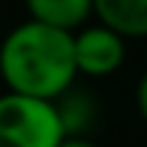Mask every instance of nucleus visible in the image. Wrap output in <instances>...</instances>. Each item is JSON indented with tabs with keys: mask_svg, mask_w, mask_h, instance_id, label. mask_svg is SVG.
<instances>
[{
	"mask_svg": "<svg viewBox=\"0 0 147 147\" xmlns=\"http://www.w3.org/2000/svg\"><path fill=\"white\" fill-rule=\"evenodd\" d=\"M0 69L6 90L58 101L81 75L75 58V32L29 18L6 35Z\"/></svg>",
	"mask_w": 147,
	"mask_h": 147,
	"instance_id": "obj_1",
	"label": "nucleus"
},
{
	"mask_svg": "<svg viewBox=\"0 0 147 147\" xmlns=\"http://www.w3.org/2000/svg\"><path fill=\"white\" fill-rule=\"evenodd\" d=\"M66 136L58 101L12 90L0 98V147H61Z\"/></svg>",
	"mask_w": 147,
	"mask_h": 147,
	"instance_id": "obj_2",
	"label": "nucleus"
},
{
	"mask_svg": "<svg viewBox=\"0 0 147 147\" xmlns=\"http://www.w3.org/2000/svg\"><path fill=\"white\" fill-rule=\"evenodd\" d=\"M124 35L107 23H95L87 26L75 35V58H78V72L90 78H104L124 63L127 46H124Z\"/></svg>",
	"mask_w": 147,
	"mask_h": 147,
	"instance_id": "obj_3",
	"label": "nucleus"
},
{
	"mask_svg": "<svg viewBox=\"0 0 147 147\" xmlns=\"http://www.w3.org/2000/svg\"><path fill=\"white\" fill-rule=\"evenodd\" d=\"M95 18L124 38H147V0H95Z\"/></svg>",
	"mask_w": 147,
	"mask_h": 147,
	"instance_id": "obj_4",
	"label": "nucleus"
},
{
	"mask_svg": "<svg viewBox=\"0 0 147 147\" xmlns=\"http://www.w3.org/2000/svg\"><path fill=\"white\" fill-rule=\"evenodd\" d=\"M26 9L35 20L75 32L90 15H95V0H26Z\"/></svg>",
	"mask_w": 147,
	"mask_h": 147,
	"instance_id": "obj_5",
	"label": "nucleus"
},
{
	"mask_svg": "<svg viewBox=\"0 0 147 147\" xmlns=\"http://www.w3.org/2000/svg\"><path fill=\"white\" fill-rule=\"evenodd\" d=\"M58 107H61V115H63V124L69 130V136H81L84 127L92 121V101L84 95V92H63L58 98Z\"/></svg>",
	"mask_w": 147,
	"mask_h": 147,
	"instance_id": "obj_6",
	"label": "nucleus"
},
{
	"mask_svg": "<svg viewBox=\"0 0 147 147\" xmlns=\"http://www.w3.org/2000/svg\"><path fill=\"white\" fill-rule=\"evenodd\" d=\"M136 107H138L141 118L147 121V72L141 75V81H138V87H136Z\"/></svg>",
	"mask_w": 147,
	"mask_h": 147,
	"instance_id": "obj_7",
	"label": "nucleus"
},
{
	"mask_svg": "<svg viewBox=\"0 0 147 147\" xmlns=\"http://www.w3.org/2000/svg\"><path fill=\"white\" fill-rule=\"evenodd\" d=\"M61 147H95V144L90 138H84V136H66V141Z\"/></svg>",
	"mask_w": 147,
	"mask_h": 147,
	"instance_id": "obj_8",
	"label": "nucleus"
}]
</instances>
